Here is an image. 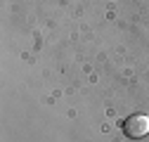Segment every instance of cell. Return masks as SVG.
<instances>
[{
  "label": "cell",
  "mask_w": 149,
  "mask_h": 142,
  "mask_svg": "<svg viewBox=\"0 0 149 142\" xmlns=\"http://www.w3.org/2000/svg\"><path fill=\"white\" fill-rule=\"evenodd\" d=\"M123 133L128 137H133V140H140L149 133V118L142 116V114H133V116H128L123 121Z\"/></svg>",
  "instance_id": "obj_1"
}]
</instances>
